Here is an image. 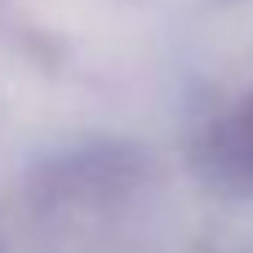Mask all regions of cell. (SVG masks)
<instances>
[{"instance_id": "cell-1", "label": "cell", "mask_w": 253, "mask_h": 253, "mask_svg": "<svg viewBox=\"0 0 253 253\" xmlns=\"http://www.w3.org/2000/svg\"><path fill=\"white\" fill-rule=\"evenodd\" d=\"M245 129H249V142H253V111L245 116Z\"/></svg>"}]
</instances>
